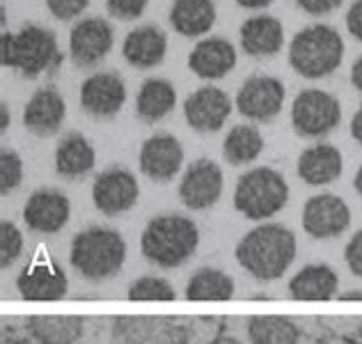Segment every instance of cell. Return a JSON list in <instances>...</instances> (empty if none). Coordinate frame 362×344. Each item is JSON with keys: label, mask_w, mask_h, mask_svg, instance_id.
Masks as SVG:
<instances>
[{"label": "cell", "mask_w": 362, "mask_h": 344, "mask_svg": "<svg viewBox=\"0 0 362 344\" xmlns=\"http://www.w3.org/2000/svg\"><path fill=\"white\" fill-rule=\"evenodd\" d=\"M199 246V229L186 216L165 214L147 223L140 239L145 260L158 269H177L186 264Z\"/></svg>", "instance_id": "obj_2"}, {"label": "cell", "mask_w": 362, "mask_h": 344, "mask_svg": "<svg viewBox=\"0 0 362 344\" xmlns=\"http://www.w3.org/2000/svg\"><path fill=\"white\" fill-rule=\"evenodd\" d=\"M71 218V202L58 188H40L25 200L23 223L37 234H58Z\"/></svg>", "instance_id": "obj_13"}, {"label": "cell", "mask_w": 362, "mask_h": 344, "mask_svg": "<svg viewBox=\"0 0 362 344\" xmlns=\"http://www.w3.org/2000/svg\"><path fill=\"white\" fill-rule=\"evenodd\" d=\"M264 149V138L257 127L252 124H239L234 127L223 142V154L227 164L232 166H245L255 161Z\"/></svg>", "instance_id": "obj_31"}, {"label": "cell", "mask_w": 362, "mask_h": 344, "mask_svg": "<svg viewBox=\"0 0 362 344\" xmlns=\"http://www.w3.org/2000/svg\"><path fill=\"white\" fill-rule=\"evenodd\" d=\"M293 301H330L337 296L339 278L328 264H308L287 285Z\"/></svg>", "instance_id": "obj_23"}, {"label": "cell", "mask_w": 362, "mask_h": 344, "mask_svg": "<svg viewBox=\"0 0 362 344\" xmlns=\"http://www.w3.org/2000/svg\"><path fill=\"white\" fill-rule=\"evenodd\" d=\"M69 262L85 280H108L117 275L127 262V241L117 229L88 227L74 236Z\"/></svg>", "instance_id": "obj_3"}, {"label": "cell", "mask_w": 362, "mask_h": 344, "mask_svg": "<svg viewBox=\"0 0 362 344\" xmlns=\"http://www.w3.org/2000/svg\"><path fill=\"white\" fill-rule=\"evenodd\" d=\"M351 225V209L339 195H312L303 207V229L312 239H335Z\"/></svg>", "instance_id": "obj_10"}, {"label": "cell", "mask_w": 362, "mask_h": 344, "mask_svg": "<svg viewBox=\"0 0 362 344\" xmlns=\"http://www.w3.org/2000/svg\"><path fill=\"white\" fill-rule=\"evenodd\" d=\"M284 44L282 23L273 16H252L241 25V46L247 55H275Z\"/></svg>", "instance_id": "obj_26"}, {"label": "cell", "mask_w": 362, "mask_h": 344, "mask_svg": "<svg viewBox=\"0 0 362 344\" xmlns=\"http://www.w3.org/2000/svg\"><path fill=\"white\" fill-rule=\"evenodd\" d=\"M168 51V37L156 25H142L127 35L122 46V53L127 62L138 69H151L163 62Z\"/></svg>", "instance_id": "obj_24"}, {"label": "cell", "mask_w": 362, "mask_h": 344, "mask_svg": "<svg viewBox=\"0 0 362 344\" xmlns=\"http://www.w3.org/2000/svg\"><path fill=\"white\" fill-rule=\"evenodd\" d=\"M245 331L250 344H298L300 340L296 321L282 314H255Z\"/></svg>", "instance_id": "obj_29"}, {"label": "cell", "mask_w": 362, "mask_h": 344, "mask_svg": "<svg viewBox=\"0 0 362 344\" xmlns=\"http://www.w3.org/2000/svg\"><path fill=\"white\" fill-rule=\"evenodd\" d=\"M209 344H241V342L232 336H216L214 340H209Z\"/></svg>", "instance_id": "obj_45"}, {"label": "cell", "mask_w": 362, "mask_h": 344, "mask_svg": "<svg viewBox=\"0 0 362 344\" xmlns=\"http://www.w3.org/2000/svg\"><path fill=\"white\" fill-rule=\"evenodd\" d=\"M236 64V49L232 42L223 37H209L195 44V49L188 55L190 71L197 74L204 81H216L227 76Z\"/></svg>", "instance_id": "obj_20"}, {"label": "cell", "mask_w": 362, "mask_h": 344, "mask_svg": "<svg viewBox=\"0 0 362 344\" xmlns=\"http://www.w3.org/2000/svg\"><path fill=\"white\" fill-rule=\"evenodd\" d=\"M9 127V106H7V101H0V131H7Z\"/></svg>", "instance_id": "obj_43"}, {"label": "cell", "mask_w": 362, "mask_h": 344, "mask_svg": "<svg viewBox=\"0 0 362 344\" xmlns=\"http://www.w3.org/2000/svg\"><path fill=\"white\" fill-rule=\"evenodd\" d=\"M25 328L37 344H78L85 336V319L78 314H35Z\"/></svg>", "instance_id": "obj_21"}, {"label": "cell", "mask_w": 362, "mask_h": 344, "mask_svg": "<svg viewBox=\"0 0 362 344\" xmlns=\"http://www.w3.org/2000/svg\"><path fill=\"white\" fill-rule=\"evenodd\" d=\"M112 25L103 18H83L74 25L69 35V55L76 67H88L99 64L112 49Z\"/></svg>", "instance_id": "obj_14"}, {"label": "cell", "mask_w": 362, "mask_h": 344, "mask_svg": "<svg viewBox=\"0 0 362 344\" xmlns=\"http://www.w3.org/2000/svg\"><path fill=\"white\" fill-rule=\"evenodd\" d=\"M127 101V85L115 71H99L81 85V106L94 117H112Z\"/></svg>", "instance_id": "obj_15"}, {"label": "cell", "mask_w": 362, "mask_h": 344, "mask_svg": "<svg viewBox=\"0 0 362 344\" xmlns=\"http://www.w3.org/2000/svg\"><path fill=\"white\" fill-rule=\"evenodd\" d=\"M64 115H66V106H64L62 94L53 88H44V90H37L30 97V101L25 103L23 124L35 136L49 138L60 131Z\"/></svg>", "instance_id": "obj_19"}, {"label": "cell", "mask_w": 362, "mask_h": 344, "mask_svg": "<svg viewBox=\"0 0 362 344\" xmlns=\"http://www.w3.org/2000/svg\"><path fill=\"white\" fill-rule=\"evenodd\" d=\"M296 234L280 223H264L250 229L236 243V262L255 280L271 282L282 278L296 260Z\"/></svg>", "instance_id": "obj_1"}, {"label": "cell", "mask_w": 362, "mask_h": 344, "mask_svg": "<svg viewBox=\"0 0 362 344\" xmlns=\"http://www.w3.org/2000/svg\"><path fill=\"white\" fill-rule=\"evenodd\" d=\"M344 170V159L337 147L328 142L312 145L298 156V177L310 186H326L339 179Z\"/></svg>", "instance_id": "obj_22"}, {"label": "cell", "mask_w": 362, "mask_h": 344, "mask_svg": "<svg viewBox=\"0 0 362 344\" xmlns=\"http://www.w3.org/2000/svg\"><path fill=\"white\" fill-rule=\"evenodd\" d=\"M23 253V234L9 221L0 223V269H9Z\"/></svg>", "instance_id": "obj_34"}, {"label": "cell", "mask_w": 362, "mask_h": 344, "mask_svg": "<svg viewBox=\"0 0 362 344\" xmlns=\"http://www.w3.org/2000/svg\"><path fill=\"white\" fill-rule=\"evenodd\" d=\"M351 83L358 92H362V55L354 62V69H351Z\"/></svg>", "instance_id": "obj_41"}, {"label": "cell", "mask_w": 362, "mask_h": 344, "mask_svg": "<svg viewBox=\"0 0 362 344\" xmlns=\"http://www.w3.org/2000/svg\"><path fill=\"white\" fill-rule=\"evenodd\" d=\"M23 181V161L14 149L0 151V193L9 195Z\"/></svg>", "instance_id": "obj_33"}, {"label": "cell", "mask_w": 362, "mask_h": 344, "mask_svg": "<svg viewBox=\"0 0 362 344\" xmlns=\"http://www.w3.org/2000/svg\"><path fill=\"white\" fill-rule=\"evenodd\" d=\"M341 120V106L332 94L323 90H303L291 103L293 131L303 138L328 136Z\"/></svg>", "instance_id": "obj_7"}, {"label": "cell", "mask_w": 362, "mask_h": 344, "mask_svg": "<svg viewBox=\"0 0 362 344\" xmlns=\"http://www.w3.org/2000/svg\"><path fill=\"white\" fill-rule=\"evenodd\" d=\"M344 262L349 266V271L362 278V229L349 239V243L344 248Z\"/></svg>", "instance_id": "obj_37"}, {"label": "cell", "mask_w": 362, "mask_h": 344, "mask_svg": "<svg viewBox=\"0 0 362 344\" xmlns=\"http://www.w3.org/2000/svg\"><path fill=\"white\" fill-rule=\"evenodd\" d=\"M170 23L184 37H199L216 23L214 0H175L170 9Z\"/></svg>", "instance_id": "obj_27"}, {"label": "cell", "mask_w": 362, "mask_h": 344, "mask_svg": "<svg viewBox=\"0 0 362 344\" xmlns=\"http://www.w3.org/2000/svg\"><path fill=\"white\" fill-rule=\"evenodd\" d=\"M354 186H356V190H358V195H360V200H362V166H360V168H358V172H356Z\"/></svg>", "instance_id": "obj_46"}, {"label": "cell", "mask_w": 362, "mask_h": 344, "mask_svg": "<svg viewBox=\"0 0 362 344\" xmlns=\"http://www.w3.org/2000/svg\"><path fill=\"white\" fill-rule=\"evenodd\" d=\"M16 289L25 301H62L69 292V278L62 266L53 262L28 264L18 273Z\"/></svg>", "instance_id": "obj_18"}, {"label": "cell", "mask_w": 362, "mask_h": 344, "mask_svg": "<svg viewBox=\"0 0 362 344\" xmlns=\"http://www.w3.org/2000/svg\"><path fill=\"white\" fill-rule=\"evenodd\" d=\"M236 3L245 9H264V7H269L273 0H236Z\"/></svg>", "instance_id": "obj_42"}, {"label": "cell", "mask_w": 362, "mask_h": 344, "mask_svg": "<svg viewBox=\"0 0 362 344\" xmlns=\"http://www.w3.org/2000/svg\"><path fill=\"white\" fill-rule=\"evenodd\" d=\"M129 301H154V303H170L177 299V292L173 282H168L165 278L158 275H142V278L133 280L129 285Z\"/></svg>", "instance_id": "obj_32"}, {"label": "cell", "mask_w": 362, "mask_h": 344, "mask_svg": "<svg viewBox=\"0 0 362 344\" xmlns=\"http://www.w3.org/2000/svg\"><path fill=\"white\" fill-rule=\"evenodd\" d=\"M115 344H188V331L168 317H115Z\"/></svg>", "instance_id": "obj_8"}, {"label": "cell", "mask_w": 362, "mask_h": 344, "mask_svg": "<svg viewBox=\"0 0 362 344\" xmlns=\"http://www.w3.org/2000/svg\"><path fill=\"white\" fill-rule=\"evenodd\" d=\"M181 166H184V147L175 136L156 133V136L145 140L140 149V170L145 177L165 184V181L177 177Z\"/></svg>", "instance_id": "obj_16"}, {"label": "cell", "mask_w": 362, "mask_h": 344, "mask_svg": "<svg viewBox=\"0 0 362 344\" xmlns=\"http://www.w3.org/2000/svg\"><path fill=\"white\" fill-rule=\"evenodd\" d=\"M223 186L225 181L221 166L209 159H199L195 164H190L184 177H181L179 197L193 212H204L221 200Z\"/></svg>", "instance_id": "obj_11"}, {"label": "cell", "mask_w": 362, "mask_h": 344, "mask_svg": "<svg viewBox=\"0 0 362 344\" xmlns=\"http://www.w3.org/2000/svg\"><path fill=\"white\" fill-rule=\"evenodd\" d=\"M147 3L149 0H106V7L115 18L133 21V18H138L142 12H145Z\"/></svg>", "instance_id": "obj_36"}, {"label": "cell", "mask_w": 362, "mask_h": 344, "mask_svg": "<svg viewBox=\"0 0 362 344\" xmlns=\"http://www.w3.org/2000/svg\"><path fill=\"white\" fill-rule=\"evenodd\" d=\"M97 164V151L81 133H66L55 149V170L64 179H78L92 172Z\"/></svg>", "instance_id": "obj_25"}, {"label": "cell", "mask_w": 362, "mask_h": 344, "mask_svg": "<svg viewBox=\"0 0 362 344\" xmlns=\"http://www.w3.org/2000/svg\"><path fill=\"white\" fill-rule=\"evenodd\" d=\"M344 57V42L341 35L332 25H310L291 40L289 46V64L291 69L305 79H323L341 64Z\"/></svg>", "instance_id": "obj_5"}, {"label": "cell", "mask_w": 362, "mask_h": 344, "mask_svg": "<svg viewBox=\"0 0 362 344\" xmlns=\"http://www.w3.org/2000/svg\"><path fill=\"white\" fill-rule=\"evenodd\" d=\"M351 136L356 138V142H360V145H362V106L354 115V120H351Z\"/></svg>", "instance_id": "obj_40"}, {"label": "cell", "mask_w": 362, "mask_h": 344, "mask_svg": "<svg viewBox=\"0 0 362 344\" xmlns=\"http://www.w3.org/2000/svg\"><path fill=\"white\" fill-rule=\"evenodd\" d=\"M232 115V99L221 88H199L184 103V117L188 127L199 133H214Z\"/></svg>", "instance_id": "obj_17"}, {"label": "cell", "mask_w": 362, "mask_h": 344, "mask_svg": "<svg viewBox=\"0 0 362 344\" xmlns=\"http://www.w3.org/2000/svg\"><path fill=\"white\" fill-rule=\"evenodd\" d=\"M337 299H339V301H344V303H349V301H362V292H360V289H351V292L339 294Z\"/></svg>", "instance_id": "obj_44"}, {"label": "cell", "mask_w": 362, "mask_h": 344, "mask_svg": "<svg viewBox=\"0 0 362 344\" xmlns=\"http://www.w3.org/2000/svg\"><path fill=\"white\" fill-rule=\"evenodd\" d=\"M344 3V0H298V5L305 9L308 14L312 16H319V14H330Z\"/></svg>", "instance_id": "obj_38"}, {"label": "cell", "mask_w": 362, "mask_h": 344, "mask_svg": "<svg viewBox=\"0 0 362 344\" xmlns=\"http://www.w3.org/2000/svg\"><path fill=\"white\" fill-rule=\"evenodd\" d=\"M90 0H46V7L49 12L60 18V21H71L78 14H83L88 9Z\"/></svg>", "instance_id": "obj_35"}, {"label": "cell", "mask_w": 362, "mask_h": 344, "mask_svg": "<svg viewBox=\"0 0 362 344\" xmlns=\"http://www.w3.org/2000/svg\"><path fill=\"white\" fill-rule=\"evenodd\" d=\"M0 60L5 67L18 69L25 79H37L46 69L60 67L64 55L60 53L58 37L42 25L28 23L16 35L3 33Z\"/></svg>", "instance_id": "obj_4"}, {"label": "cell", "mask_w": 362, "mask_h": 344, "mask_svg": "<svg viewBox=\"0 0 362 344\" xmlns=\"http://www.w3.org/2000/svg\"><path fill=\"white\" fill-rule=\"evenodd\" d=\"M234 296L232 275L218 269H199L186 285L188 301H230Z\"/></svg>", "instance_id": "obj_30"}, {"label": "cell", "mask_w": 362, "mask_h": 344, "mask_svg": "<svg viewBox=\"0 0 362 344\" xmlns=\"http://www.w3.org/2000/svg\"><path fill=\"white\" fill-rule=\"evenodd\" d=\"M177 106V90L165 79H147L136 99V113L142 122L154 124Z\"/></svg>", "instance_id": "obj_28"}, {"label": "cell", "mask_w": 362, "mask_h": 344, "mask_svg": "<svg viewBox=\"0 0 362 344\" xmlns=\"http://www.w3.org/2000/svg\"><path fill=\"white\" fill-rule=\"evenodd\" d=\"M138 197H140L138 179L127 168H110L106 172H101L92 184L94 207L103 216L110 218L127 214L138 202Z\"/></svg>", "instance_id": "obj_9"}, {"label": "cell", "mask_w": 362, "mask_h": 344, "mask_svg": "<svg viewBox=\"0 0 362 344\" xmlns=\"http://www.w3.org/2000/svg\"><path fill=\"white\" fill-rule=\"evenodd\" d=\"M346 28L356 40L362 42V0H356V3L351 5L346 14Z\"/></svg>", "instance_id": "obj_39"}, {"label": "cell", "mask_w": 362, "mask_h": 344, "mask_svg": "<svg viewBox=\"0 0 362 344\" xmlns=\"http://www.w3.org/2000/svg\"><path fill=\"white\" fill-rule=\"evenodd\" d=\"M289 202V184L278 170L255 168L239 177L234 188V207L250 221H266L280 214Z\"/></svg>", "instance_id": "obj_6"}, {"label": "cell", "mask_w": 362, "mask_h": 344, "mask_svg": "<svg viewBox=\"0 0 362 344\" xmlns=\"http://www.w3.org/2000/svg\"><path fill=\"white\" fill-rule=\"evenodd\" d=\"M284 106V85L273 76H252L236 94V108L252 122H271Z\"/></svg>", "instance_id": "obj_12"}]
</instances>
